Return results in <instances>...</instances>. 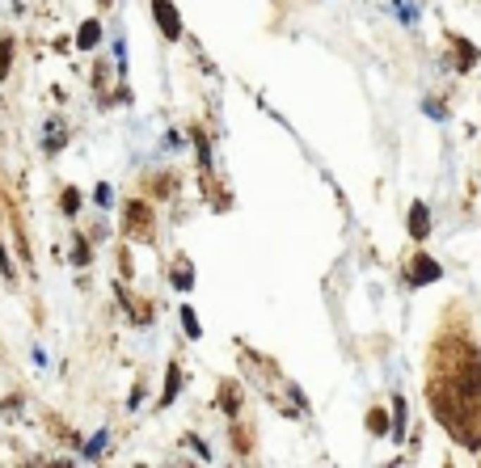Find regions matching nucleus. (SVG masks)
Listing matches in <instances>:
<instances>
[{
	"mask_svg": "<svg viewBox=\"0 0 481 468\" xmlns=\"http://www.w3.org/2000/svg\"><path fill=\"white\" fill-rule=\"evenodd\" d=\"M59 135H63V122L51 118V127H46V144H42V148H46V152H59Z\"/></svg>",
	"mask_w": 481,
	"mask_h": 468,
	"instance_id": "6e6552de",
	"label": "nucleus"
},
{
	"mask_svg": "<svg viewBox=\"0 0 481 468\" xmlns=\"http://www.w3.org/2000/svg\"><path fill=\"white\" fill-rule=\"evenodd\" d=\"M427 232H431V211L423 203H414L410 207V236L414 241H427Z\"/></svg>",
	"mask_w": 481,
	"mask_h": 468,
	"instance_id": "20e7f679",
	"label": "nucleus"
},
{
	"mask_svg": "<svg viewBox=\"0 0 481 468\" xmlns=\"http://www.w3.org/2000/svg\"><path fill=\"white\" fill-rule=\"evenodd\" d=\"M177 380H182V367L169 363V384H165V393H161V405H169V401L177 397Z\"/></svg>",
	"mask_w": 481,
	"mask_h": 468,
	"instance_id": "0eeeda50",
	"label": "nucleus"
},
{
	"mask_svg": "<svg viewBox=\"0 0 481 468\" xmlns=\"http://www.w3.org/2000/svg\"><path fill=\"white\" fill-rule=\"evenodd\" d=\"M410 274H414V283L423 287V283H435L444 270H439V262H431L427 253H418V258H414V266H410Z\"/></svg>",
	"mask_w": 481,
	"mask_h": 468,
	"instance_id": "7ed1b4c3",
	"label": "nucleus"
},
{
	"mask_svg": "<svg viewBox=\"0 0 481 468\" xmlns=\"http://www.w3.org/2000/svg\"><path fill=\"white\" fill-rule=\"evenodd\" d=\"M152 13H156V25L165 30V38L177 42V38H182V17H177L173 0H152Z\"/></svg>",
	"mask_w": 481,
	"mask_h": 468,
	"instance_id": "f03ea898",
	"label": "nucleus"
},
{
	"mask_svg": "<svg viewBox=\"0 0 481 468\" xmlns=\"http://www.w3.org/2000/svg\"><path fill=\"white\" fill-rule=\"evenodd\" d=\"M8 63H13V42H8V38H0V80L8 76Z\"/></svg>",
	"mask_w": 481,
	"mask_h": 468,
	"instance_id": "9d476101",
	"label": "nucleus"
},
{
	"mask_svg": "<svg viewBox=\"0 0 481 468\" xmlns=\"http://www.w3.org/2000/svg\"><path fill=\"white\" fill-rule=\"evenodd\" d=\"M72 262H76V266H89V245H85L80 236H76V253H72Z\"/></svg>",
	"mask_w": 481,
	"mask_h": 468,
	"instance_id": "ddd939ff",
	"label": "nucleus"
},
{
	"mask_svg": "<svg viewBox=\"0 0 481 468\" xmlns=\"http://www.w3.org/2000/svg\"><path fill=\"white\" fill-rule=\"evenodd\" d=\"M97 42H101V25H97V21L89 17V21L80 25V34H76V46H80V51H93Z\"/></svg>",
	"mask_w": 481,
	"mask_h": 468,
	"instance_id": "39448f33",
	"label": "nucleus"
},
{
	"mask_svg": "<svg viewBox=\"0 0 481 468\" xmlns=\"http://www.w3.org/2000/svg\"><path fill=\"white\" fill-rule=\"evenodd\" d=\"M473 59H477V51H473V46H469V42H461V68H469V63H473Z\"/></svg>",
	"mask_w": 481,
	"mask_h": 468,
	"instance_id": "2eb2a0df",
	"label": "nucleus"
},
{
	"mask_svg": "<svg viewBox=\"0 0 481 468\" xmlns=\"http://www.w3.org/2000/svg\"><path fill=\"white\" fill-rule=\"evenodd\" d=\"M0 274H4V279H8V283H13V279H17V274H13V262H8V253H4V245H0Z\"/></svg>",
	"mask_w": 481,
	"mask_h": 468,
	"instance_id": "4468645a",
	"label": "nucleus"
},
{
	"mask_svg": "<svg viewBox=\"0 0 481 468\" xmlns=\"http://www.w3.org/2000/svg\"><path fill=\"white\" fill-rule=\"evenodd\" d=\"M368 431H372V435H385V431H389V418H385V410H372V414H368Z\"/></svg>",
	"mask_w": 481,
	"mask_h": 468,
	"instance_id": "1a4fd4ad",
	"label": "nucleus"
},
{
	"mask_svg": "<svg viewBox=\"0 0 481 468\" xmlns=\"http://www.w3.org/2000/svg\"><path fill=\"white\" fill-rule=\"evenodd\" d=\"M123 232L131 241H148L152 236V207L148 203H131L127 215H123Z\"/></svg>",
	"mask_w": 481,
	"mask_h": 468,
	"instance_id": "f257e3e1",
	"label": "nucleus"
},
{
	"mask_svg": "<svg viewBox=\"0 0 481 468\" xmlns=\"http://www.w3.org/2000/svg\"><path fill=\"white\" fill-rule=\"evenodd\" d=\"M173 287H177V291H190V287H194V270H190V262H177V266H173Z\"/></svg>",
	"mask_w": 481,
	"mask_h": 468,
	"instance_id": "423d86ee",
	"label": "nucleus"
},
{
	"mask_svg": "<svg viewBox=\"0 0 481 468\" xmlns=\"http://www.w3.org/2000/svg\"><path fill=\"white\" fill-rule=\"evenodd\" d=\"M393 414H397V422H393V435H401V431H406V401H401V397L393 401Z\"/></svg>",
	"mask_w": 481,
	"mask_h": 468,
	"instance_id": "9b49d317",
	"label": "nucleus"
},
{
	"mask_svg": "<svg viewBox=\"0 0 481 468\" xmlns=\"http://www.w3.org/2000/svg\"><path fill=\"white\" fill-rule=\"evenodd\" d=\"M182 321H186V334H190V338H199V321H194V312H190V308L182 312Z\"/></svg>",
	"mask_w": 481,
	"mask_h": 468,
	"instance_id": "dca6fc26",
	"label": "nucleus"
},
{
	"mask_svg": "<svg viewBox=\"0 0 481 468\" xmlns=\"http://www.w3.org/2000/svg\"><path fill=\"white\" fill-rule=\"evenodd\" d=\"M76 207H80V194H76V190H63V211L76 215Z\"/></svg>",
	"mask_w": 481,
	"mask_h": 468,
	"instance_id": "f8f14e48",
	"label": "nucleus"
}]
</instances>
